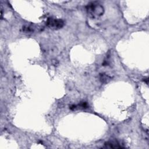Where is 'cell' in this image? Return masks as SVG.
I'll list each match as a JSON object with an SVG mask.
<instances>
[{"label": "cell", "instance_id": "6da1fadb", "mask_svg": "<svg viewBox=\"0 0 149 149\" xmlns=\"http://www.w3.org/2000/svg\"><path fill=\"white\" fill-rule=\"evenodd\" d=\"M86 9L88 15L92 17H97L101 16L104 12V8L101 4L97 2H92L89 3Z\"/></svg>", "mask_w": 149, "mask_h": 149}, {"label": "cell", "instance_id": "5b68a950", "mask_svg": "<svg viewBox=\"0 0 149 149\" xmlns=\"http://www.w3.org/2000/svg\"><path fill=\"white\" fill-rule=\"evenodd\" d=\"M109 79V77L105 74H101V77H100V80H101L102 82L103 83H105V82H107L108 81V80Z\"/></svg>", "mask_w": 149, "mask_h": 149}, {"label": "cell", "instance_id": "277c9868", "mask_svg": "<svg viewBox=\"0 0 149 149\" xmlns=\"http://www.w3.org/2000/svg\"><path fill=\"white\" fill-rule=\"evenodd\" d=\"M88 107V105L86 102H82L80 104H78L77 105H73L70 107V109L74 110L76 109H84Z\"/></svg>", "mask_w": 149, "mask_h": 149}, {"label": "cell", "instance_id": "7a4b0ae2", "mask_svg": "<svg viewBox=\"0 0 149 149\" xmlns=\"http://www.w3.org/2000/svg\"><path fill=\"white\" fill-rule=\"evenodd\" d=\"M46 25L51 29H60L64 25V22L61 19L48 18L46 22Z\"/></svg>", "mask_w": 149, "mask_h": 149}, {"label": "cell", "instance_id": "3957f363", "mask_svg": "<svg viewBox=\"0 0 149 149\" xmlns=\"http://www.w3.org/2000/svg\"><path fill=\"white\" fill-rule=\"evenodd\" d=\"M105 148H123L117 141H109L104 144Z\"/></svg>", "mask_w": 149, "mask_h": 149}]
</instances>
